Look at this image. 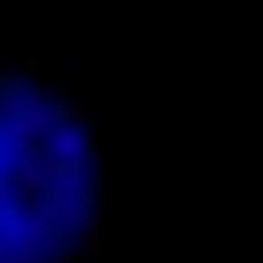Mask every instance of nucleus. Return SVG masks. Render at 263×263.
<instances>
[{
    "instance_id": "obj_1",
    "label": "nucleus",
    "mask_w": 263,
    "mask_h": 263,
    "mask_svg": "<svg viewBox=\"0 0 263 263\" xmlns=\"http://www.w3.org/2000/svg\"><path fill=\"white\" fill-rule=\"evenodd\" d=\"M88 123L29 76L0 70V263H59L94 228Z\"/></svg>"
}]
</instances>
